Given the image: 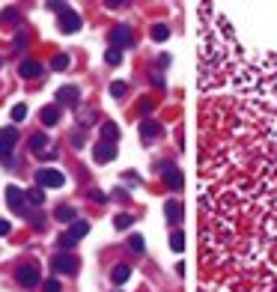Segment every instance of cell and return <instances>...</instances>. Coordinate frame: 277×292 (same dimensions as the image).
<instances>
[{
  "label": "cell",
  "instance_id": "cell-10",
  "mask_svg": "<svg viewBox=\"0 0 277 292\" xmlns=\"http://www.w3.org/2000/svg\"><path fill=\"white\" fill-rule=\"evenodd\" d=\"M78 98H81V90H78V87H60V90H57V101H63V104H69V107H75Z\"/></svg>",
  "mask_w": 277,
  "mask_h": 292
},
{
  "label": "cell",
  "instance_id": "cell-4",
  "mask_svg": "<svg viewBox=\"0 0 277 292\" xmlns=\"http://www.w3.org/2000/svg\"><path fill=\"white\" fill-rule=\"evenodd\" d=\"M51 269H54L57 275H75L78 260L69 257V254H54V257H51Z\"/></svg>",
  "mask_w": 277,
  "mask_h": 292
},
{
  "label": "cell",
  "instance_id": "cell-8",
  "mask_svg": "<svg viewBox=\"0 0 277 292\" xmlns=\"http://www.w3.org/2000/svg\"><path fill=\"white\" fill-rule=\"evenodd\" d=\"M92 155H95V161L107 164V161L116 158V143H104V140H98V143L92 146Z\"/></svg>",
  "mask_w": 277,
  "mask_h": 292
},
{
  "label": "cell",
  "instance_id": "cell-29",
  "mask_svg": "<svg viewBox=\"0 0 277 292\" xmlns=\"http://www.w3.org/2000/svg\"><path fill=\"white\" fill-rule=\"evenodd\" d=\"M128 248H131L134 254H143V236H131V242H128Z\"/></svg>",
  "mask_w": 277,
  "mask_h": 292
},
{
  "label": "cell",
  "instance_id": "cell-25",
  "mask_svg": "<svg viewBox=\"0 0 277 292\" xmlns=\"http://www.w3.org/2000/svg\"><path fill=\"white\" fill-rule=\"evenodd\" d=\"M170 248H173V251H182V248H185V236H182L179 230L170 236Z\"/></svg>",
  "mask_w": 277,
  "mask_h": 292
},
{
  "label": "cell",
  "instance_id": "cell-6",
  "mask_svg": "<svg viewBox=\"0 0 277 292\" xmlns=\"http://www.w3.org/2000/svg\"><path fill=\"white\" fill-rule=\"evenodd\" d=\"M6 203H9V209H12L15 215H27V200H24V194H21L15 185L6 188Z\"/></svg>",
  "mask_w": 277,
  "mask_h": 292
},
{
  "label": "cell",
  "instance_id": "cell-20",
  "mask_svg": "<svg viewBox=\"0 0 277 292\" xmlns=\"http://www.w3.org/2000/svg\"><path fill=\"white\" fill-rule=\"evenodd\" d=\"M54 218H57V221H66V224H72V221H75V209L63 203V206H57V209H54Z\"/></svg>",
  "mask_w": 277,
  "mask_h": 292
},
{
  "label": "cell",
  "instance_id": "cell-19",
  "mask_svg": "<svg viewBox=\"0 0 277 292\" xmlns=\"http://www.w3.org/2000/svg\"><path fill=\"white\" fill-rule=\"evenodd\" d=\"M164 215L170 218V224H179V221H182V206H179L176 200H170V203L164 206Z\"/></svg>",
  "mask_w": 277,
  "mask_h": 292
},
{
  "label": "cell",
  "instance_id": "cell-5",
  "mask_svg": "<svg viewBox=\"0 0 277 292\" xmlns=\"http://www.w3.org/2000/svg\"><path fill=\"white\" fill-rule=\"evenodd\" d=\"M60 30H63V33H78V30H81V15L66 6V9L60 12Z\"/></svg>",
  "mask_w": 277,
  "mask_h": 292
},
{
  "label": "cell",
  "instance_id": "cell-28",
  "mask_svg": "<svg viewBox=\"0 0 277 292\" xmlns=\"http://www.w3.org/2000/svg\"><path fill=\"white\" fill-rule=\"evenodd\" d=\"M125 90H128V87H125L122 81H113V84H110V96H113V98H119V96H125Z\"/></svg>",
  "mask_w": 277,
  "mask_h": 292
},
{
  "label": "cell",
  "instance_id": "cell-15",
  "mask_svg": "<svg viewBox=\"0 0 277 292\" xmlns=\"http://www.w3.org/2000/svg\"><path fill=\"white\" fill-rule=\"evenodd\" d=\"M101 140H104V143H116V140H119L116 122H101Z\"/></svg>",
  "mask_w": 277,
  "mask_h": 292
},
{
  "label": "cell",
  "instance_id": "cell-12",
  "mask_svg": "<svg viewBox=\"0 0 277 292\" xmlns=\"http://www.w3.org/2000/svg\"><path fill=\"white\" fill-rule=\"evenodd\" d=\"M164 182H167L173 191H179V188H182V173H179V167L164 164Z\"/></svg>",
  "mask_w": 277,
  "mask_h": 292
},
{
  "label": "cell",
  "instance_id": "cell-17",
  "mask_svg": "<svg viewBox=\"0 0 277 292\" xmlns=\"http://www.w3.org/2000/svg\"><path fill=\"white\" fill-rule=\"evenodd\" d=\"M24 200H27V206H42L45 203V188H30V191H24Z\"/></svg>",
  "mask_w": 277,
  "mask_h": 292
},
{
  "label": "cell",
  "instance_id": "cell-7",
  "mask_svg": "<svg viewBox=\"0 0 277 292\" xmlns=\"http://www.w3.org/2000/svg\"><path fill=\"white\" fill-rule=\"evenodd\" d=\"M15 281H18L21 287L33 290V287L39 284V266H21V269L15 272Z\"/></svg>",
  "mask_w": 277,
  "mask_h": 292
},
{
  "label": "cell",
  "instance_id": "cell-31",
  "mask_svg": "<svg viewBox=\"0 0 277 292\" xmlns=\"http://www.w3.org/2000/svg\"><path fill=\"white\" fill-rule=\"evenodd\" d=\"M3 21H6V24H15V21H18V12H15V9H3Z\"/></svg>",
  "mask_w": 277,
  "mask_h": 292
},
{
  "label": "cell",
  "instance_id": "cell-27",
  "mask_svg": "<svg viewBox=\"0 0 277 292\" xmlns=\"http://www.w3.org/2000/svg\"><path fill=\"white\" fill-rule=\"evenodd\" d=\"M51 66H54V69H60V72H63V69H69V57H66V54H57V57H54V60H51Z\"/></svg>",
  "mask_w": 277,
  "mask_h": 292
},
{
  "label": "cell",
  "instance_id": "cell-2",
  "mask_svg": "<svg viewBox=\"0 0 277 292\" xmlns=\"http://www.w3.org/2000/svg\"><path fill=\"white\" fill-rule=\"evenodd\" d=\"M15 143H18V128H15V125H6V128L0 131V161H6V164H9Z\"/></svg>",
  "mask_w": 277,
  "mask_h": 292
},
{
  "label": "cell",
  "instance_id": "cell-18",
  "mask_svg": "<svg viewBox=\"0 0 277 292\" xmlns=\"http://www.w3.org/2000/svg\"><path fill=\"white\" fill-rule=\"evenodd\" d=\"M161 134V125L158 122H152V119H146V122H140V137H158Z\"/></svg>",
  "mask_w": 277,
  "mask_h": 292
},
{
  "label": "cell",
  "instance_id": "cell-16",
  "mask_svg": "<svg viewBox=\"0 0 277 292\" xmlns=\"http://www.w3.org/2000/svg\"><path fill=\"white\" fill-rule=\"evenodd\" d=\"M45 146H48V134H45V131H36V134L30 137V152L42 155V152H45Z\"/></svg>",
  "mask_w": 277,
  "mask_h": 292
},
{
  "label": "cell",
  "instance_id": "cell-22",
  "mask_svg": "<svg viewBox=\"0 0 277 292\" xmlns=\"http://www.w3.org/2000/svg\"><path fill=\"white\" fill-rule=\"evenodd\" d=\"M131 224H134L131 215H116V218H113V227H116V230H128Z\"/></svg>",
  "mask_w": 277,
  "mask_h": 292
},
{
  "label": "cell",
  "instance_id": "cell-14",
  "mask_svg": "<svg viewBox=\"0 0 277 292\" xmlns=\"http://www.w3.org/2000/svg\"><path fill=\"white\" fill-rule=\"evenodd\" d=\"M128 278H131V269H128L125 263H119V266H116V269L110 272V281H113V287H122V284H125Z\"/></svg>",
  "mask_w": 277,
  "mask_h": 292
},
{
  "label": "cell",
  "instance_id": "cell-35",
  "mask_svg": "<svg viewBox=\"0 0 277 292\" xmlns=\"http://www.w3.org/2000/svg\"><path fill=\"white\" fill-rule=\"evenodd\" d=\"M9 230H12V224L9 221H0V236H9Z\"/></svg>",
  "mask_w": 277,
  "mask_h": 292
},
{
  "label": "cell",
  "instance_id": "cell-34",
  "mask_svg": "<svg viewBox=\"0 0 277 292\" xmlns=\"http://www.w3.org/2000/svg\"><path fill=\"white\" fill-rule=\"evenodd\" d=\"M90 200H95V203H104V200H107V197H104V194H101V191H90Z\"/></svg>",
  "mask_w": 277,
  "mask_h": 292
},
{
  "label": "cell",
  "instance_id": "cell-1",
  "mask_svg": "<svg viewBox=\"0 0 277 292\" xmlns=\"http://www.w3.org/2000/svg\"><path fill=\"white\" fill-rule=\"evenodd\" d=\"M63 182H66V176H63L60 170H54V167L36 170V185H39V188H63Z\"/></svg>",
  "mask_w": 277,
  "mask_h": 292
},
{
  "label": "cell",
  "instance_id": "cell-24",
  "mask_svg": "<svg viewBox=\"0 0 277 292\" xmlns=\"http://www.w3.org/2000/svg\"><path fill=\"white\" fill-rule=\"evenodd\" d=\"M12 119H15V122H24V119H27V104H15V107H12Z\"/></svg>",
  "mask_w": 277,
  "mask_h": 292
},
{
  "label": "cell",
  "instance_id": "cell-33",
  "mask_svg": "<svg viewBox=\"0 0 277 292\" xmlns=\"http://www.w3.org/2000/svg\"><path fill=\"white\" fill-rule=\"evenodd\" d=\"M104 6L107 9H119V6H125V0H104Z\"/></svg>",
  "mask_w": 277,
  "mask_h": 292
},
{
  "label": "cell",
  "instance_id": "cell-13",
  "mask_svg": "<svg viewBox=\"0 0 277 292\" xmlns=\"http://www.w3.org/2000/svg\"><path fill=\"white\" fill-rule=\"evenodd\" d=\"M39 119H42V125H57V119H60V107H57V104H48V107H42Z\"/></svg>",
  "mask_w": 277,
  "mask_h": 292
},
{
  "label": "cell",
  "instance_id": "cell-11",
  "mask_svg": "<svg viewBox=\"0 0 277 292\" xmlns=\"http://www.w3.org/2000/svg\"><path fill=\"white\" fill-rule=\"evenodd\" d=\"M18 75H21V78H39V75H42V63H36V60H21Z\"/></svg>",
  "mask_w": 277,
  "mask_h": 292
},
{
  "label": "cell",
  "instance_id": "cell-30",
  "mask_svg": "<svg viewBox=\"0 0 277 292\" xmlns=\"http://www.w3.org/2000/svg\"><path fill=\"white\" fill-rule=\"evenodd\" d=\"M45 6H48V9H51V12H57V15H60V12H63V9H66V6H69V3H63V0H48V3H45Z\"/></svg>",
  "mask_w": 277,
  "mask_h": 292
},
{
  "label": "cell",
  "instance_id": "cell-3",
  "mask_svg": "<svg viewBox=\"0 0 277 292\" xmlns=\"http://www.w3.org/2000/svg\"><path fill=\"white\" fill-rule=\"evenodd\" d=\"M87 233H90V224H87V221H72L69 230H66V236L60 239V245H63V248H72V245H78Z\"/></svg>",
  "mask_w": 277,
  "mask_h": 292
},
{
  "label": "cell",
  "instance_id": "cell-26",
  "mask_svg": "<svg viewBox=\"0 0 277 292\" xmlns=\"http://www.w3.org/2000/svg\"><path fill=\"white\" fill-rule=\"evenodd\" d=\"M167 36H170V30H167V27H164V24H158V27H155V30H152V39H155V42H164V39H167Z\"/></svg>",
  "mask_w": 277,
  "mask_h": 292
},
{
  "label": "cell",
  "instance_id": "cell-9",
  "mask_svg": "<svg viewBox=\"0 0 277 292\" xmlns=\"http://www.w3.org/2000/svg\"><path fill=\"white\" fill-rule=\"evenodd\" d=\"M110 42H113V48L122 51V48H128L134 39H131V30H128V27H116V30L110 33Z\"/></svg>",
  "mask_w": 277,
  "mask_h": 292
},
{
  "label": "cell",
  "instance_id": "cell-23",
  "mask_svg": "<svg viewBox=\"0 0 277 292\" xmlns=\"http://www.w3.org/2000/svg\"><path fill=\"white\" fill-rule=\"evenodd\" d=\"M90 122H95V110H90V107H87V110H81V113H78V125H90Z\"/></svg>",
  "mask_w": 277,
  "mask_h": 292
},
{
  "label": "cell",
  "instance_id": "cell-21",
  "mask_svg": "<svg viewBox=\"0 0 277 292\" xmlns=\"http://www.w3.org/2000/svg\"><path fill=\"white\" fill-rule=\"evenodd\" d=\"M104 60H107L110 66H119V63H122V51L110 45V48H107V54H104Z\"/></svg>",
  "mask_w": 277,
  "mask_h": 292
},
{
  "label": "cell",
  "instance_id": "cell-32",
  "mask_svg": "<svg viewBox=\"0 0 277 292\" xmlns=\"http://www.w3.org/2000/svg\"><path fill=\"white\" fill-rule=\"evenodd\" d=\"M45 292H60V281H45Z\"/></svg>",
  "mask_w": 277,
  "mask_h": 292
}]
</instances>
